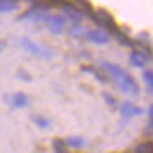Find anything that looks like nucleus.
<instances>
[{
  "label": "nucleus",
  "instance_id": "nucleus-1",
  "mask_svg": "<svg viewBox=\"0 0 153 153\" xmlns=\"http://www.w3.org/2000/svg\"><path fill=\"white\" fill-rule=\"evenodd\" d=\"M100 67L105 70V76H107V78L113 79V81L116 83V87L120 89V92L129 94V96H135V98L140 94V89H138L135 78H133V76H131L127 70H124L120 65H114V63H111V61H102Z\"/></svg>",
  "mask_w": 153,
  "mask_h": 153
},
{
  "label": "nucleus",
  "instance_id": "nucleus-2",
  "mask_svg": "<svg viewBox=\"0 0 153 153\" xmlns=\"http://www.w3.org/2000/svg\"><path fill=\"white\" fill-rule=\"evenodd\" d=\"M19 46L22 50H26L28 53H31V56H37V57H42V59H52L53 56H56L53 48L42 46V45H39V42L31 41L30 37H20L19 39Z\"/></svg>",
  "mask_w": 153,
  "mask_h": 153
},
{
  "label": "nucleus",
  "instance_id": "nucleus-3",
  "mask_svg": "<svg viewBox=\"0 0 153 153\" xmlns=\"http://www.w3.org/2000/svg\"><path fill=\"white\" fill-rule=\"evenodd\" d=\"M50 6L46 4H33L30 9L19 17V20H30V22H45V19L50 15Z\"/></svg>",
  "mask_w": 153,
  "mask_h": 153
},
{
  "label": "nucleus",
  "instance_id": "nucleus-4",
  "mask_svg": "<svg viewBox=\"0 0 153 153\" xmlns=\"http://www.w3.org/2000/svg\"><path fill=\"white\" fill-rule=\"evenodd\" d=\"M61 15L63 19L67 20V24L72 28V26H81V20H83V15L81 11L78 9V6H74V4H63L61 6Z\"/></svg>",
  "mask_w": 153,
  "mask_h": 153
},
{
  "label": "nucleus",
  "instance_id": "nucleus-5",
  "mask_svg": "<svg viewBox=\"0 0 153 153\" xmlns=\"http://www.w3.org/2000/svg\"><path fill=\"white\" fill-rule=\"evenodd\" d=\"M45 24L48 26V30L52 31V33H56V35H59V33H63L65 30H67V20L63 19V15L59 13V15H48L46 19H45Z\"/></svg>",
  "mask_w": 153,
  "mask_h": 153
},
{
  "label": "nucleus",
  "instance_id": "nucleus-6",
  "mask_svg": "<svg viewBox=\"0 0 153 153\" xmlns=\"http://www.w3.org/2000/svg\"><path fill=\"white\" fill-rule=\"evenodd\" d=\"M83 39L91 41L92 45H107L109 39H111V35H109L105 30L96 28V30H87V31H85V35H83Z\"/></svg>",
  "mask_w": 153,
  "mask_h": 153
},
{
  "label": "nucleus",
  "instance_id": "nucleus-7",
  "mask_svg": "<svg viewBox=\"0 0 153 153\" xmlns=\"http://www.w3.org/2000/svg\"><path fill=\"white\" fill-rule=\"evenodd\" d=\"M118 111H120V118H122V122H127V120H131L133 116L140 114L142 113V109L135 103H131V102H122L118 105Z\"/></svg>",
  "mask_w": 153,
  "mask_h": 153
},
{
  "label": "nucleus",
  "instance_id": "nucleus-8",
  "mask_svg": "<svg viewBox=\"0 0 153 153\" xmlns=\"http://www.w3.org/2000/svg\"><path fill=\"white\" fill-rule=\"evenodd\" d=\"M6 102L9 103L11 109H24V107L30 105V98L24 92H13V94H9L6 98Z\"/></svg>",
  "mask_w": 153,
  "mask_h": 153
},
{
  "label": "nucleus",
  "instance_id": "nucleus-9",
  "mask_svg": "<svg viewBox=\"0 0 153 153\" xmlns=\"http://www.w3.org/2000/svg\"><path fill=\"white\" fill-rule=\"evenodd\" d=\"M65 144H67V148L70 149H81L87 146V138L83 137H68V138H65Z\"/></svg>",
  "mask_w": 153,
  "mask_h": 153
},
{
  "label": "nucleus",
  "instance_id": "nucleus-10",
  "mask_svg": "<svg viewBox=\"0 0 153 153\" xmlns=\"http://www.w3.org/2000/svg\"><path fill=\"white\" fill-rule=\"evenodd\" d=\"M31 122H33L39 129H48L50 126H52V122L46 118V116H41V114H33L31 116Z\"/></svg>",
  "mask_w": 153,
  "mask_h": 153
},
{
  "label": "nucleus",
  "instance_id": "nucleus-11",
  "mask_svg": "<svg viewBox=\"0 0 153 153\" xmlns=\"http://www.w3.org/2000/svg\"><path fill=\"white\" fill-rule=\"evenodd\" d=\"M83 72H91V74H92V76H94V78L100 81V83H107V81H109L107 76H105V74H102L96 67H83Z\"/></svg>",
  "mask_w": 153,
  "mask_h": 153
},
{
  "label": "nucleus",
  "instance_id": "nucleus-12",
  "mask_svg": "<svg viewBox=\"0 0 153 153\" xmlns=\"http://www.w3.org/2000/svg\"><path fill=\"white\" fill-rule=\"evenodd\" d=\"M142 79H144V83H146V92L151 94V91H153V72L151 70H144L142 72Z\"/></svg>",
  "mask_w": 153,
  "mask_h": 153
},
{
  "label": "nucleus",
  "instance_id": "nucleus-13",
  "mask_svg": "<svg viewBox=\"0 0 153 153\" xmlns=\"http://www.w3.org/2000/svg\"><path fill=\"white\" fill-rule=\"evenodd\" d=\"M52 148H53V153H68V148L63 138H56L52 142Z\"/></svg>",
  "mask_w": 153,
  "mask_h": 153
},
{
  "label": "nucleus",
  "instance_id": "nucleus-14",
  "mask_svg": "<svg viewBox=\"0 0 153 153\" xmlns=\"http://www.w3.org/2000/svg\"><path fill=\"white\" fill-rule=\"evenodd\" d=\"M85 28L83 26H72L70 30H68V35L72 37V39H83V35H85Z\"/></svg>",
  "mask_w": 153,
  "mask_h": 153
},
{
  "label": "nucleus",
  "instance_id": "nucleus-15",
  "mask_svg": "<svg viewBox=\"0 0 153 153\" xmlns=\"http://www.w3.org/2000/svg\"><path fill=\"white\" fill-rule=\"evenodd\" d=\"M17 7H19V4H17V2H6V0H2V2H0V13L15 11Z\"/></svg>",
  "mask_w": 153,
  "mask_h": 153
},
{
  "label": "nucleus",
  "instance_id": "nucleus-16",
  "mask_svg": "<svg viewBox=\"0 0 153 153\" xmlns=\"http://www.w3.org/2000/svg\"><path fill=\"white\" fill-rule=\"evenodd\" d=\"M151 148H153V146H151V142H142V144H138V146L135 148L133 153H153Z\"/></svg>",
  "mask_w": 153,
  "mask_h": 153
},
{
  "label": "nucleus",
  "instance_id": "nucleus-17",
  "mask_svg": "<svg viewBox=\"0 0 153 153\" xmlns=\"http://www.w3.org/2000/svg\"><path fill=\"white\" fill-rule=\"evenodd\" d=\"M103 100L109 107H118V102H116V98L113 94H109V92H103Z\"/></svg>",
  "mask_w": 153,
  "mask_h": 153
},
{
  "label": "nucleus",
  "instance_id": "nucleus-18",
  "mask_svg": "<svg viewBox=\"0 0 153 153\" xmlns=\"http://www.w3.org/2000/svg\"><path fill=\"white\" fill-rule=\"evenodd\" d=\"M17 78H19V79H22V81H26V83L31 81V76H30L26 70H22V68H19V70H17Z\"/></svg>",
  "mask_w": 153,
  "mask_h": 153
},
{
  "label": "nucleus",
  "instance_id": "nucleus-19",
  "mask_svg": "<svg viewBox=\"0 0 153 153\" xmlns=\"http://www.w3.org/2000/svg\"><path fill=\"white\" fill-rule=\"evenodd\" d=\"M4 46H6V42H4V41H0V52L4 50Z\"/></svg>",
  "mask_w": 153,
  "mask_h": 153
}]
</instances>
